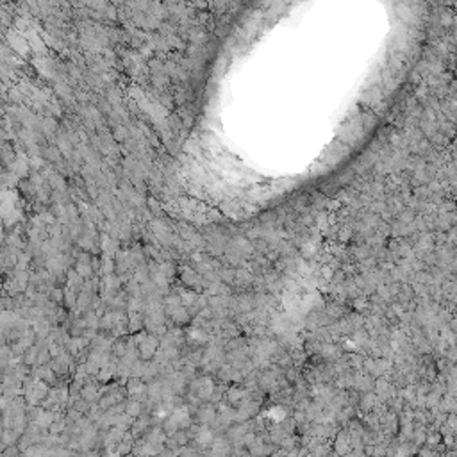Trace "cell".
<instances>
[{"label":"cell","instance_id":"obj_2","mask_svg":"<svg viewBox=\"0 0 457 457\" xmlns=\"http://www.w3.org/2000/svg\"><path fill=\"white\" fill-rule=\"evenodd\" d=\"M197 418L198 422L202 423V425H205V427H211L214 422H216V416H218V413H216V409H214L213 406H202L200 409H198L197 413Z\"/></svg>","mask_w":457,"mask_h":457},{"label":"cell","instance_id":"obj_4","mask_svg":"<svg viewBox=\"0 0 457 457\" xmlns=\"http://www.w3.org/2000/svg\"><path fill=\"white\" fill-rule=\"evenodd\" d=\"M125 415L131 416V418H138V416L143 415V406H141V402L129 400L127 404H125Z\"/></svg>","mask_w":457,"mask_h":457},{"label":"cell","instance_id":"obj_1","mask_svg":"<svg viewBox=\"0 0 457 457\" xmlns=\"http://www.w3.org/2000/svg\"><path fill=\"white\" fill-rule=\"evenodd\" d=\"M332 450L338 457L346 456L348 452H352L350 447V434H348V429H343L338 431V434L334 436V443H332Z\"/></svg>","mask_w":457,"mask_h":457},{"label":"cell","instance_id":"obj_6","mask_svg":"<svg viewBox=\"0 0 457 457\" xmlns=\"http://www.w3.org/2000/svg\"><path fill=\"white\" fill-rule=\"evenodd\" d=\"M418 457H441V456H440V452H436V450L422 449V450H418Z\"/></svg>","mask_w":457,"mask_h":457},{"label":"cell","instance_id":"obj_7","mask_svg":"<svg viewBox=\"0 0 457 457\" xmlns=\"http://www.w3.org/2000/svg\"><path fill=\"white\" fill-rule=\"evenodd\" d=\"M20 457H25V456H20Z\"/></svg>","mask_w":457,"mask_h":457},{"label":"cell","instance_id":"obj_5","mask_svg":"<svg viewBox=\"0 0 457 457\" xmlns=\"http://www.w3.org/2000/svg\"><path fill=\"white\" fill-rule=\"evenodd\" d=\"M373 406H375V397H373V395H366V397L363 398V402H361V407H363L366 413H370V411L373 409Z\"/></svg>","mask_w":457,"mask_h":457},{"label":"cell","instance_id":"obj_3","mask_svg":"<svg viewBox=\"0 0 457 457\" xmlns=\"http://www.w3.org/2000/svg\"><path fill=\"white\" fill-rule=\"evenodd\" d=\"M247 398V391L239 388H231L227 391V404H232V406H239L241 402Z\"/></svg>","mask_w":457,"mask_h":457}]
</instances>
